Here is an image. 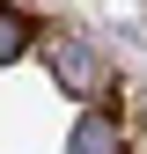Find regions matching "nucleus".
Segmentation results:
<instances>
[{"mask_svg": "<svg viewBox=\"0 0 147 154\" xmlns=\"http://www.w3.org/2000/svg\"><path fill=\"white\" fill-rule=\"evenodd\" d=\"M52 81L66 95H110V59L81 37H52Z\"/></svg>", "mask_w": 147, "mask_h": 154, "instance_id": "f257e3e1", "label": "nucleus"}, {"mask_svg": "<svg viewBox=\"0 0 147 154\" xmlns=\"http://www.w3.org/2000/svg\"><path fill=\"white\" fill-rule=\"evenodd\" d=\"M66 154H125V132H118V118H110V110H81V125H74Z\"/></svg>", "mask_w": 147, "mask_h": 154, "instance_id": "f03ea898", "label": "nucleus"}, {"mask_svg": "<svg viewBox=\"0 0 147 154\" xmlns=\"http://www.w3.org/2000/svg\"><path fill=\"white\" fill-rule=\"evenodd\" d=\"M22 51H30V22H22L15 8H0V66H8V59H22Z\"/></svg>", "mask_w": 147, "mask_h": 154, "instance_id": "7ed1b4c3", "label": "nucleus"}]
</instances>
